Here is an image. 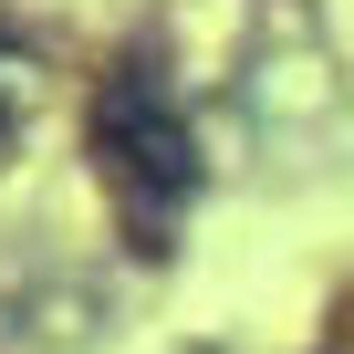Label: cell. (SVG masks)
Segmentation results:
<instances>
[{
  "label": "cell",
  "mask_w": 354,
  "mask_h": 354,
  "mask_svg": "<svg viewBox=\"0 0 354 354\" xmlns=\"http://www.w3.org/2000/svg\"><path fill=\"white\" fill-rule=\"evenodd\" d=\"M32 94H42L32 42H11V32H0V136H11V115H32Z\"/></svg>",
  "instance_id": "cell-4"
},
{
  "label": "cell",
  "mask_w": 354,
  "mask_h": 354,
  "mask_svg": "<svg viewBox=\"0 0 354 354\" xmlns=\"http://www.w3.org/2000/svg\"><path fill=\"white\" fill-rule=\"evenodd\" d=\"M250 115L271 125V136H292V125H333L344 115V84H333V63L313 53V42H271L261 63H250Z\"/></svg>",
  "instance_id": "cell-2"
},
{
  "label": "cell",
  "mask_w": 354,
  "mask_h": 354,
  "mask_svg": "<svg viewBox=\"0 0 354 354\" xmlns=\"http://www.w3.org/2000/svg\"><path fill=\"white\" fill-rule=\"evenodd\" d=\"M84 146H94V177L125 198L136 250H146V261H167V250H177V240H167V219L188 209V198H198V177H209L198 125H188V104H177V84H167L156 63H115V73L94 84Z\"/></svg>",
  "instance_id": "cell-1"
},
{
  "label": "cell",
  "mask_w": 354,
  "mask_h": 354,
  "mask_svg": "<svg viewBox=\"0 0 354 354\" xmlns=\"http://www.w3.org/2000/svg\"><path fill=\"white\" fill-rule=\"evenodd\" d=\"M0 323L32 333V344H53V354H73V344H94L104 292L94 281H11V292H0Z\"/></svg>",
  "instance_id": "cell-3"
}]
</instances>
